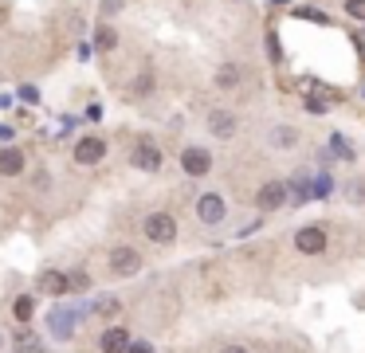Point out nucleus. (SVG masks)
I'll list each match as a JSON object with an SVG mask.
<instances>
[{"label": "nucleus", "mask_w": 365, "mask_h": 353, "mask_svg": "<svg viewBox=\"0 0 365 353\" xmlns=\"http://www.w3.org/2000/svg\"><path fill=\"white\" fill-rule=\"evenodd\" d=\"M287 196H291V189L283 185V181H267V185L255 193V204H259V212H275V208L287 204Z\"/></svg>", "instance_id": "3"}, {"label": "nucleus", "mask_w": 365, "mask_h": 353, "mask_svg": "<svg viewBox=\"0 0 365 353\" xmlns=\"http://www.w3.org/2000/svg\"><path fill=\"white\" fill-rule=\"evenodd\" d=\"M130 165L142 169V173H157V169H162V150L153 142H137L134 153H130Z\"/></svg>", "instance_id": "5"}, {"label": "nucleus", "mask_w": 365, "mask_h": 353, "mask_svg": "<svg viewBox=\"0 0 365 353\" xmlns=\"http://www.w3.org/2000/svg\"><path fill=\"white\" fill-rule=\"evenodd\" d=\"M142 232L150 235L153 244H173V235H177V220L169 212H150L142 224Z\"/></svg>", "instance_id": "1"}, {"label": "nucleus", "mask_w": 365, "mask_h": 353, "mask_svg": "<svg viewBox=\"0 0 365 353\" xmlns=\"http://www.w3.org/2000/svg\"><path fill=\"white\" fill-rule=\"evenodd\" d=\"M0 173L4 176H16V173H24V153L20 150H0Z\"/></svg>", "instance_id": "12"}, {"label": "nucleus", "mask_w": 365, "mask_h": 353, "mask_svg": "<svg viewBox=\"0 0 365 353\" xmlns=\"http://www.w3.org/2000/svg\"><path fill=\"white\" fill-rule=\"evenodd\" d=\"M111 271L114 275H137L142 271V255L134 247H114L111 252Z\"/></svg>", "instance_id": "7"}, {"label": "nucleus", "mask_w": 365, "mask_h": 353, "mask_svg": "<svg viewBox=\"0 0 365 353\" xmlns=\"http://www.w3.org/2000/svg\"><path fill=\"white\" fill-rule=\"evenodd\" d=\"M196 216H201L204 224H220V220L228 216V204H224L220 193H204V196H196Z\"/></svg>", "instance_id": "4"}, {"label": "nucleus", "mask_w": 365, "mask_h": 353, "mask_svg": "<svg viewBox=\"0 0 365 353\" xmlns=\"http://www.w3.org/2000/svg\"><path fill=\"white\" fill-rule=\"evenodd\" d=\"M208 130H213V138H224V142H228V138L236 134V118H232L228 110H213V114H208Z\"/></svg>", "instance_id": "11"}, {"label": "nucleus", "mask_w": 365, "mask_h": 353, "mask_svg": "<svg viewBox=\"0 0 365 353\" xmlns=\"http://www.w3.org/2000/svg\"><path fill=\"white\" fill-rule=\"evenodd\" d=\"M71 322H75V314H67V310H51V326H55V334H60V337H67V334H71Z\"/></svg>", "instance_id": "15"}, {"label": "nucleus", "mask_w": 365, "mask_h": 353, "mask_svg": "<svg viewBox=\"0 0 365 353\" xmlns=\"http://www.w3.org/2000/svg\"><path fill=\"white\" fill-rule=\"evenodd\" d=\"M12 310H16V318H20V322H28V318H32V314H35V303H32V294H20V298H16V306H12Z\"/></svg>", "instance_id": "17"}, {"label": "nucleus", "mask_w": 365, "mask_h": 353, "mask_svg": "<svg viewBox=\"0 0 365 353\" xmlns=\"http://www.w3.org/2000/svg\"><path fill=\"white\" fill-rule=\"evenodd\" d=\"M271 142L279 145V150H287V145H295V142H298V134H295L291 126H275V130H271Z\"/></svg>", "instance_id": "16"}, {"label": "nucleus", "mask_w": 365, "mask_h": 353, "mask_svg": "<svg viewBox=\"0 0 365 353\" xmlns=\"http://www.w3.org/2000/svg\"><path fill=\"white\" fill-rule=\"evenodd\" d=\"M126 353H153V345H150V342H134Z\"/></svg>", "instance_id": "21"}, {"label": "nucleus", "mask_w": 365, "mask_h": 353, "mask_svg": "<svg viewBox=\"0 0 365 353\" xmlns=\"http://www.w3.org/2000/svg\"><path fill=\"white\" fill-rule=\"evenodd\" d=\"M240 79H244V71H240L236 63H224V67L216 71V86H220V91H232V86H240Z\"/></svg>", "instance_id": "13"}, {"label": "nucleus", "mask_w": 365, "mask_h": 353, "mask_svg": "<svg viewBox=\"0 0 365 353\" xmlns=\"http://www.w3.org/2000/svg\"><path fill=\"white\" fill-rule=\"evenodd\" d=\"M122 9V0H102V12H118Z\"/></svg>", "instance_id": "22"}, {"label": "nucleus", "mask_w": 365, "mask_h": 353, "mask_svg": "<svg viewBox=\"0 0 365 353\" xmlns=\"http://www.w3.org/2000/svg\"><path fill=\"white\" fill-rule=\"evenodd\" d=\"M40 291L51 294V298H60V294L71 291V279L63 275V271H43V275H40Z\"/></svg>", "instance_id": "9"}, {"label": "nucleus", "mask_w": 365, "mask_h": 353, "mask_svg": "<svg viewBox=\"0 0 365 353\" xmlns=\"http://www.w3.org/2000/svg\"><path fill=\"white\" fill-rule=\"evenodd\" d=\"M220 353H247V349H244V345H224Z\"/></svg>", "instance_id": "23"}, {"label": "nucleus", "mask_w": 365, "mask_h": 353, "mask_svg": "<svg viewBox=\"0 0 365 353\" xmlns=\"http://www.w3.org/2000/svg\"><path fill=\"white\" fill-rule=\"evenodd\" d=\"M181 169H185L189 176H204L208 169H213V153L201 150V145H189V150L181 153Z\"/></svg>", "instance_id": "6"}, {"label": "nucleus", "mask_w": 365, "mask_h": 353, "mask_svg": "<svg viewBox=\"0 0 365 353\" xmlns=\"http://www.w3.org/2000/svg\"><path fill=\"white\" fill-rule=\"evenodd\" d=\"M99 345H102V353H126L134 342H130V334H126L122 326H111L106 334H102V342H99Z\"/></svg>", "instance_id": "10"}, {"label": "nucleus", "mask_w": 365, "mask_h": 353, "mask_svg": "<svg viewBox=\"0 0 365 353\" xmlns=\"http://www.w3.org/2000/svg\"><path fill=\"white\" fill-rule=\"evenodd\" d=\"M145 91H153V75H150V71H145V75L137 79V94H145Z\"/></svg>", "instance_id": "20"}, {"label": "nucleus", "mask_w": 365, "mask_h": 353, "mask_svg": "<svg viewBox=\"0 0 365 353\" xmlns=\"http://www.w3.org/2000/svg\"><path fill=\"white\" fill-rule=\"evenodd\" d=\"M94 314H102V318L118 314V298H99V303H94Z\"/></svg>", "instance_id": "18"}, {"label": "nucleus", "mask_w": 365, "mask_h": 353, "mask_svg": "<svg viewBox=\"0 0 365 353\" xmlns=\"http://www.w3.org/2000/svg\"><path fill=\"white\" fill-rule=\"evenodd\" d=\"M114 43H118V32H114V28H106V24H102L99 32H94V47H99V51H111Z\"/></svg>", "instance_id": "14"}, {"label": "nucleus", "mask_w": 365, "mask_h": 353, "mask_svg": "<svg viewBox=\"0 0 365 353\" xmlns=\"http://www.w3.org/2000/svg\"><path fill=\"white\" fill-rule=\"evenodd\" d=\"M346 12L354 20H365V0H346Z\"/></svg>", "instance_id": "19"}, {"label": "nucleus", "mask_w": 365, "mask_h": 353, "mask_svg": "<svg viewBox=\"0 0 365 353\" xmlns=\"http://www.w3.org/2000/svg\"><path fill=\"white\" fill-rule=\"evenodd\" d=\"M106 157V142L102 138H83V142L75 145V161L79 165H94V161Z\"/></svg>", "instance_id": "8"}, {"label": "nucleus", "mask_w": 365, "mask_h": 353, "mask_svg": "<svg viewBox=\"0 0 365 353\" xmlns=\"http://www.w3.org/2000/svg\"><path fill=\"white\" fill-rule=\"evenodd\" d=\"M295 247L303 255H322L326 252V232L318 224H306V228H298L295 232Z\"/></svg>", "instance_id": "2"}]
</instances>
